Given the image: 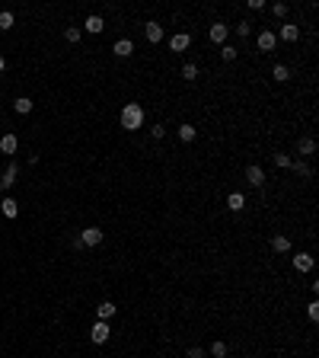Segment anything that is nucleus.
Listing matches in <instances>:
<instances>
[{"label": "nucleus", "mask_w": 319, "mask_h": 358, "mask_svg": "<svg viewBox=\"0 0 319 358\" xmlns=\"http://www.w3.org/2000/svg\"><path fill=\"white\" fill-rule=\"evenodd\" d=\"M109 336H112V326H109L106 320H96V323H93V329H90V339H93L96 345L109 342Z\"/></svg>", "instance_id": "f03ea898"}, {"label": "nucleus", "mask_w": 319, "mask_h": 358, "mask_svg": "<svg viewBox=\"0 0 319 358\" xmlns=\"http://www.w3.org/2000/svg\"><path fill=\"white\" fill-rule=\"evenodd\" d=\"M16 173H19V170H16V163H10L7 173H3V179H0V186H3V189H10V186L16 183Z\"/></svg>", "instance_id": "aec40b11"}, {"label": "nucleus", "mask_w": 319, "mask_h": 358, "mask_svg": "<svg viewBox=\"0 0 319 358\" xmlns=\"http://www.w3.org/2000/svg\"><path fill=\"white\" fill-rule=\"evenodd\" d=\"M189 45H191V35H185V32H179V35L169 38V48H173V51H185Z\"/></svg>", "instance_id": "ddd939ff"}, {"label": "nucleus", "mask_w": 319, "mask_h": 358, "mask_svg": "<svg viewBox=\"0 0 319 358\" xmlns=\"http://www.w3.org/2000/svg\"><path fill=\"white\" fill-rule=\"evenodd\" d=\"M102 237H106V234H102L99 227H86L83 234H80V243H83V246H99V243H102Z\"/></svg>", "instance_id": "20e7f679"}, {"label": "nucleus", "mask_w": 319, "mask_h": 358, "mask_svg": "<svg viewBox=\"0 0 319 358\" xmlns=\"http://www.w3.org/2000/svg\"><path fill=\"white\" fill-rule=\"evenodd\" d=\"M144 106L141 102H125L122 106V128L125 131H137V128H144Z\"/></svg>", "instance_id": "f257e3e1"}, {"label": "nucleus", "mask_w": 319, "mask_h": 358, "mask_svg": "<svg viewBox=\"0 0 319 358\" xmlns=\"http://www.w3.org/2000/svg\"><path fill=\"white\" fill-rule=\"evenodd\" d=\"M221 54H223V61H233V58H236V48H233V45H223Z\"/></svg>", "instance_id": "c756f323"}, {"label": "nucleus", "mask_w": 319, "mask_h": 358, "mask_svg": "<svg viewBox=\"0 0 319 358\" xmlns=\"http://www.w3.org/2000/svg\"><path fill=\"white\" fill-rule=\"evenodd\" d=\"M271 13H274V16H287V3H274Z\"/></svg>", "instance_id": "7c9ffc66"}, {"label": "nucleus", "mask_w": 319, "mask_h": 358, "mask_svg": "<svg viewBox=\"0 0 319 358\" xmlns=\"http://www.w3.org/2000/svg\"><path fill=\"white\" fill-rule=\"evenodd\" d=\"M189 358H205V352H201V349H189Z\"/></svg>", "instance_id": "f704fd0d"}, {"label": "nucleus", "mask_w": 319, "mask_h": 358, "mask_svg": "<svg viewBox=\"0 0 319 358\" xmlns=\"http://www.w3.org/2000/svg\"><path fill=\"white\" fill-rule=\"evenodd\" d=\"M0 192H3V186H0Z\"/></svg>", "instance_id": "e433bc0d"}, {"label": "nucleus", "mask_w": 319, "mask_h": 358, "mask_svg": "<svg viewBox=\"0 0 319 358\" xmlns=\"http://www.w3.org/2000/svg\"><path fill=\"white\" fill-rule=\"evenodd\" d=\"M3 68H7V61H3V54H0V70H3Z\"/></svg>", "instance_id": "c9c22d12"}, {"label": "nucleus", "mask_w": 319, "mask_h": 358, "mask_svg": "<svg viewBox=\"0 0 319 358\" xmlns=\"http://www.w3.org/2000/svg\"><path fill=\"white\" fill-rule=\"evenodd\" d=\"M179 137H182L185 144H191V141H195V137H198L195 125H189V122H185V125H179Z\"/></svg>", "instance_id": "f3484780"}, {"label": "nucleus", "mask_w": 319, "mask_h": 358, "mask_svg": "<svg viewBox=\"0 0 319 358\" xmlns=\"http://www.w3.org/2000/svg\"><path fill=\"white\" fill-rule=\"evenodd\" d=\"M246 179H249L252 189H258V186L265 183V170L262 167H246Z\"/></svg>", "instance_id": "423d86ee"}, {"label": "nucleus", "mask_w": 319, "mask_h": 358, "mask_svg": "<svg viewBox=\"0 0 319 358\" xmlns=\"http://www.w3.org/2000/svg\"><path fill=\"white\" fill-rule=\"evenodd\" d=\"M227 35H230V26L227 23H214L211 32H207V38H211L214 45H227Z\"/></svg>", "instance_id": "7ed1b4c3"}, {"label": "nucleus", "mask_w": 319, "mask_h": 358, "mask_svg": "<svg viewBox=\"0 0 319 358\" xmlns=\"http://www.w3.org/2000/svg\"><path fill=\"white\" fill-rule=\"evenodd\" d=\"M182 77H185V80H198V64H185Z\"/></svg>", "instance_id": "a878e982"}, {"label": "nucleus", "mask_w": 319, "mask_h": 358, "mask_svg": "<svg viewBox=\"0 0 319 358\" xmlns=\"http://www.w3.org/2000/svg\"><path fill=\"white\" fill-rule=\"evenodd\" d=\"M211 355H214V358H223V355H227V342H221V339H217V342L211 345Z\"/></svg>", "instance_id": "393cba45"}, {"label": "nucleus", "mask_w": 319, "mask_h": 358, "mask_svg": "<svg viewBox=\"0 0 319 358\" xmlns=\"http://www.w3.org/2000/svg\"><path fill=\"white\" fill-rule=\"evenodd\" d=\"M150 135H153V137H163V135H166V128H163V125H153Z\"/></svg>", "instance_id": "473e14b6"}, {"label": "nucleus", "mask_w": 319, "mask_h": 358, "mask_svg": "<svg viewBox=\"0 0 319 358\" xmlns=\"http://www.w3.org/2000/svg\"><path fill=\"white\" fill-rule=\"evenodd\" d=\"M249 10H265V0H249Z\"/></svg>", "instance_id": "72a5a7b5"}, {"label": "nucleus", "mask_w": 319, "mask_h": 358, "mask_svg": "<svg viewBox=\"0 0 319 358\" xmlns=\"http://www.w3.org/2000/svg\"><path fill=\"white\" fill-rule=\"evenodd\" d=\"M13 109H16L19 115L32 112V99H29V96H19V99H13Z\"/></svg>", "instance_id": "6ab92c4d"}, {"label": "nucleus", "mask_w": 319, "mask_h": 358, "mask_svg": "<svg viewBox=\"0 0 319 358\" xmlns=\"http://www.w3.org/2000/svg\"><path fill=\"white\" fill-rule=\"evenodd\" d=\"M271 77L278 80V84H284V80H290V70L284 68V64H274V70H271Z\"/></svg>", "instance_id": "5701e85b"}, {"label": "nucleus", "mask_w": 319, "mask_h": 358, "mask_svg": "<svg viewBox=\"0 0 319 358\" xmlns=\"http://www.w3.org/2000/svg\"><path fill=\"white\" fill-rule=\"evenodd\" d=\"M249 29H252V26H249V23H239V26H236V35H243V38H249Z\"/></svg>", "instance_id": "2f4dec72"}, {"label": "nucleus", "mask_w": 319, "mask_h": 358, "mask_svg": "<svg viewBox=\"0 0 319 358\" xmlns=\"http://www.w3.org/2000/svg\"><path fill=\"white\" fill-rule=\"evenodd\" d=\"M306 317H310V320H319V301H310V307H306Z\"/></svg>", "instance_id": "bb28decb"}, {"label": "nucleus", "mask_w": 319, "mask_h": 358, "mask_svg": "<svg viewBox=\"0 0 319 358\" xmlns=\"http://www.w3.org/2000/svg\"><path fill=\"white\" fill-rule=\"evenodd\" d=\"M290 170H294V173H297V176H303V179H310V176H313V170H310V167H306V163H303V160H290Z\"/></svg>", "instance_id": "4be33fe9"}, {"label": "nucleus", "mask_w": 319, "mask_h": 358, "mask_svg": "<svg viewBox=\"0 0 319 358\" xmlns=\"http://www.w3.org/2000/svg\"><path fill=\"white\" fill-rule=\"evenodd\" d=\"M83 29H86V32H93V35H99V32L106 29V19H102V16H96V13H93V16H86Z\"/></svg>", "instance_id": "6e6552de"}, {"label": "nucleus", "mask_w": 319, "mask_h": 358, "mask_svg": "<svg viewBox=\"0 0 319 358\" xmlns=\"http://www.w3.org/2000/svg\"><path fill=\"white\" fill-rule=\"evenodd\" d=\"M0 29H3V32L13 29V13H10V10H3V13H0Z\"/></svg>", "instance_id": "b1692460"}, {"label": "nucleus", "mask_w": 319, "mask_h": 358, "mask_svg": "<svg viewBox=\"0 0 319 358\" xmlns=\"http://www.w3.org/2000/svg\"><path fill=\"white\" fill-rule=\"evenodd\" d=\"M294 269H297V272H310V269H313V256H310V253H297V256H294Z\"/></svg>", "instance_id": "f8f14e48"}, {"label": "nucleus", "mask_w": 319, "mask_h": 358, "mask_svg": "<svg viewBox=\"0 0 319 358\" xmlns=\"http://www.w3.org/2000/svg\"><path fill=\"white\" fill-rule=\"evenodd\" d=\"M112 51L118 54V58H131V54H134V42H131V38H118L112 45Z\"/></svg>", "instance_id": "39448f33"}, {"label": "nucleus", "mask_w": 319, "mask_h": 358, "mask_svg": "<svg viewBox=\"0 0 319 358\" xmlns=\"http://www.w3.org/2000/svg\"><path fill=\"white\" fill-rule=\"evenodd\" d=\"M227 208H230V211H243V208H246V195H243V192H230V195H227Z\"/></svg>", "instance_id": "9b49d317"}, {"label": "nucleus", "mask_w": 319, "mask_h": 358, "mask_svg": "<svg viewBox=\"0 0 319 358\" xmlns=\"http://www.w3.org/2000/svg\"><path fill=\"white\" fill-rule=\"evenodd\" d=\"M0 208H3V214H7V218H16V214H19V202H16V198H3V202H0Z\"/></svg>", "instance_id": "dca6fc26"}, {"label": "nucleus", "mask_w": 319, "mask_h": 358, "mask_svg": "<svg viewBox=\"0 0 319 358\" xmlns=\"http://www.w3.org/2000/svg\"><path fill=\"white\" fill-rule=\"evenodd\" d=\"M297 153H303V157L316 153V141H313V137H300V141H297Z\"/></svg>", "instance_id": "2eb2a0df"}, {"label": "nucleus", "mask_w": 319, "mask_h": 358, "mask_svg": "<svg viewBox=\"0 0 319 358\" xmlns=\"http://www.w3.org/2000/svg\"><path fill=\"white\" fill-rule=\"evenodd\" d=\"M0 151H3V153H16V151H19V137H16V135H3V137H0Z\"/></svg>", "instance_id": "9d476101"}, {"label": "nucleus", "mask_w": 319, "mask_h": 358, "mask_svg": "<svg viewBox=\"0 0 319 358\" xmlns=\"http://www.w3.org/2000/svg\"><path fill=\"white\" fill-rule=\"evenodd\" d=\"M144 32H147V42H150V45L163 42V26H160V23H147V26H144Z\"/></svg>", "instance_id": "1a4fd4ad"}, {"label": "nucleus", "mask_w": 319, "mask_h": 358, "mask_svg": "<svg viewBox=\"0 0 319 358\" xmlns=\"http://www.w3.org/2000/svg\"><path fill=\"white\" fill-rule=\"evenodd\" d=\"M255 42H258V48H262V51H271V48H274V32H271V29L258 32V38H255Z\"/></svg>", "instance_id": "4468645a"}, {"label": "nucleus", "mask_w": 319, "mask_h": 358, "mask_svg": "<svg viewBox=\"0 0 319 358\" xmlns=\"http://www.w3.org/2000/svg\"><path fill=\"white\" fill-rule=\"evenodd\" d=\"M64 38H67L70 45H74V42H80V29H74V26H70V29L64 32Z\"/></svg>", "instance_id": "cd10ccee"}, {"label": "nucleus", "mask_w": 319, "mask_h": 358, "mask_svg": "<svg viewBox=\"0 0 319 358\" xmlns=\"http://www.w3.org/2000/svg\"><path fill=\"white\" fill-rule=\"evenodd\" d=\"M115 313H118V307H115L112 301H102V304L96 307V320H106V323H109V320L115 317Z\"/></svg>", "instance_id": "0eeeda50"}, {"label": "nucleus", "mask_w": 319, "mask_h": 358, "mask_svg": "<svg viewBox=\"0 0 319 358\" xmlns=\"http://www.w3.org/2000/svg\"><path fill=\"white\" fill-rule=\"evenodd\" d=\"M281 38L284 42H297L300 38V26H281Z\"/></svg>", "instance_id": "412c9836"}, {"label": "nucleus", "mask_w": 319, "mask_h": 358, "mask_svg": "<svg viewBox=\"0 0 319 358\" xmlns=\"http://www.w3.org/2000/svg\"><path fill=\"white\" fill-rule=\"evenodd\" d=\"M271 250H274V253H287V250H290V240H287V237H281V234L271 237Z\"/></svg>", "instance_id": "a211bd4d"}, {"label": "nucleus", "mask_w": 319, "mask_h": 358, "mask_svg": "<svg viewBox=\"0 0 319 358\" xmlns=\"http://www.w3.org/2000/svg\"><path fill=\"white\" fill-rule=\"evenodd\" d=\"M274 163L287 170V167H290V157H287V153H274Z\"/></svg>", "instance_id": "c85d7f7f"}]
</instances>
